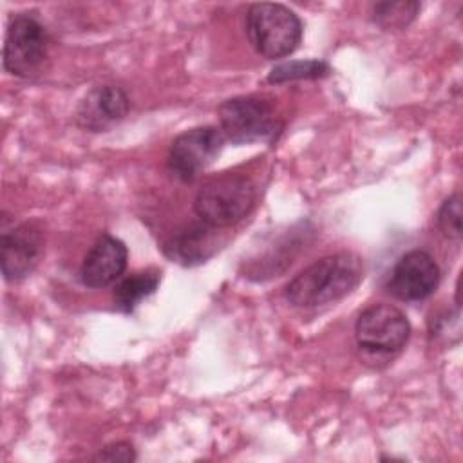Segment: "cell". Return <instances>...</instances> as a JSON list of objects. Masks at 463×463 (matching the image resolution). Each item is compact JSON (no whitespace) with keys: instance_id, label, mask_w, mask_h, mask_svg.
I'll return each instance as SVG.
<instances>
[{"instance_id":"1","label":"cell","mask_w":463,"mask_h":463,"mask_svg":"<svg viewBox=\"0 0 463 463\" xmlns=\"http://www.w3.org/2000/svg\"><path fill=\"white\" fill-rule=\"evenodd\" d=\"M362 277L360 257L351 251H338L304 268L286 284L284 295L297 307H320L349 295Z\"/></svg>"},{"instance_id":"2","label":"cell","mask_w":463,"mask_h":463,"mask_svg":"<svg viewBox=\"0 0 463 463\" xmlns=\"http://www.w3.org/2000/svg\"><path fill=\"white\" fill-rule=\"evenodd\" d=\"M255 199L257 188L250 177L221 174L199 188L194 199V212L213 228H230L250 213Z\"/></svg>"},{"instance_id":"3","label":"cell","mask_w":463,"mask_h":463,"mask_svg":"<svg viewBox=\"0 0 463 463\" xmlns=\"http://www.w3.org/2000/svg\"><path fill=\"white\" fill-rule=\"evenodd\" d=\"M244 27L251 47L266 60L289 56L302 40L300 18L282 4H251L246 13Z\"/></svg>"},{"instance_id":"4","label":"cell","mask_w":463,"mask_h":463,"mask_svg":"<svg viewBox=\"0 0 463 463\" xmlns=\"http://www.w3.org/2000/svg\"><path fill=\"white\" fill-rule=\"evenodd\" d=\"M219 128L233 145L271 141L282 128L273 105L255 94L235 96L219 105Z\"/></svg>"},{"instance_id":"5","label":"cell","mask_w":463,"mask_h":463,"mask_svg":"<svg viewBox=\"0 0 463 463\" xmlns=\"http://www.w3.org/2000/svg\"><path fill=\"white\" fill-rule=\"evenodd\" d=\"M51 38L45 25L31 13L9 20L4 40V69L20 78L40 74L49 60Z\"/></svg>"},{"instance_id":"6","label":"cell","mask_w":463,"mask_h":463,"mask_svg":"<svg viewBox=\"0 0 463 463\" xmlns=\"http://www.w3.org/2000/svg\"><path fill=\"white\" fill-rule=\"evenodd\" d=\"M411 336V322L392 304H373L365 307L354 324V338L360 349L371 354H396Z\"/></svg>"},{"instance_id":"7","label":"cell","mask_w":463,"mask_h":463,"mask_svg":"<svg viewBox=\"0 0 463 463\" xmlns=\"http://www.w3.org/2000/svg\"><path fill=\"white\" fill-rule=\"evenodd\" d=\"M224 141L221 128L213 125L195 127L179 134L166 156L170 174L183 183H192L217 159Z\"/></svg>"},{"instance_id":"8","label":"cell","mask_w":463,"mask_h":463,"mask_svg":"<svg viewBox=\"0 0 463 463\" xmlns=\"http://www.w3.org/2000/svg\"><path fill=\"white\" fill-rule=\"evenodd\" d=\"M0 262L7 282H18L29 277L40 264L45 251L43 228L31 221L22 222L13 230L2 232Z\"/></svg>"},{"instance_id":"9","label":"cell","mask_w":463,"mask_h":463,"mask_svg":"<svg viewBox=\"0 0 463 463\" xmlns=\"http://www.w3.org/2000/svg\"><path fill=\"white\" fill-rule=\"evenodd\" d=\"M439 284V266L423 250H411L394 264L387 291L403 302H416L430 297Z\"/></svg>"},{"instance_id":"10","label":"cell","mask_w":463,"mask_h":463,"mask_svg":"<svg viewBox=\"0 0 463 463\" xmlns=\"http://www.w3.org/2000/svg\"><path fill=\"white\" fill-rule=\"evenodd\" d=\"M130 110L128 94L118 85H98L78 103L74 119L78 127L101 132L119 123Z\"/></svg>"},{"instance_id":"11","label":"cell","mask_w":463,"mask_h":463,"mask_svg":"<svg viewBox=\"0 0 463 463\" xmlns=\"http://www.w3.org/2000/svg\"><path fill=\"white\" fill-rule=\"evenodd\" d=\"M127 260L128 250L125 242L114 235L103 233L87 251L80 268V280L92 289L107 288L123 275Z\"/></svg>"},{"instance_id":"12","label":"cell","mask_w":463,"mask_h":463,"mask_svg":"<svg viewBox=\"0 0 463 463\" xmlns=\"http://www.w3.org/2000/svg\"><path fill=\"white\" fill-rule=\"evenodd\" d=\"M217 230L199 219V222H190L177 230L165 242V255L183 266H197L206 262L219 250Z\"/></svg>"},{"instance_id":"13","label":"cell","mask_w":463,"mask_h":463,"mask_svg":"<svg viewBox=\"0 0 463 463\" xmlns=\"http://www.w3.org/2000/svg\"><path fill=\"white\" fill-rule=\"evenodd\" d=\"M161 282V271L156 268H146L141 271H134L125 277L114 289L112 298L114 306L123 313H132L136 306L150 297Z\"/></svg>"},{"instance_id":"14","label":"cell","mask_w":463,"mask_h":463,"mask_svg":"<svg viewBox=\"0 0 463 463\" xmlns=\"http://www.w3.org/2000/svg\"><path fill=\"white\" fill-rule=\"evenodd\" d=\"M421 4L414 0L398 2H378L371 7V18L376 25L385 31L405 29L420 13Z\"/></svg>"},{"instance_id":"15","label":"cell","mask_w":463,"mask_h":463,"mask_svg":"<svg viewBox=\"0 0 463 463\" xmlns=\"http://www.w3.org/2000/svg\"><path fill=\"white\" fill-rule=\"evenodd\" d=\"M331 72L322 60H291L275 65L268 74V83H288L297 80H318Z\"/></svg>"},{"instance_id":"16","label":"cell","mask_w":463,"mask_h":463,"mask_svg":"<svg viewBox=\"0 0 463 463\" xmlns=\"http://www.w3.org/2000/svg\"><path fill=\"white\" fill-rule=\"evenodd\" d=\"M438 226L447 239L459 241L461 239V194L456 192L447 197L436 215Z\"/></svg>"},{"instance_id":"17","label":"cell","mask_w":463,"mask_h":463,"mask_svg":"<svg viewBox=\"0 0 463 463\" xmlns=\"http://www.w3.org/2000/svg\"><path fill=\"white\" fill-rule=\"evenodd\" d=\"M96 461H123V463H130L136 459V450L130 443L127 441H116V443H110L107 447H103L96 456H94Z\"/></svg>"}]
</instances>
